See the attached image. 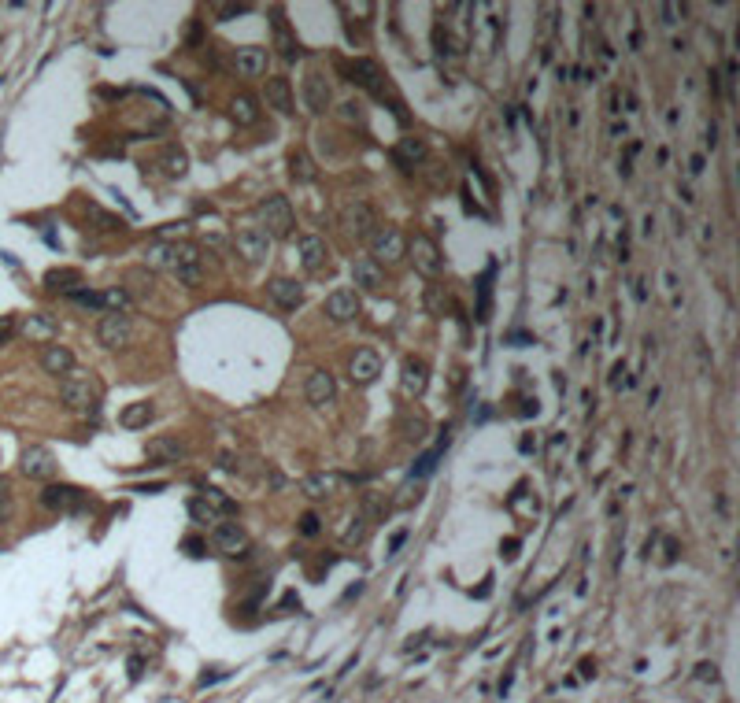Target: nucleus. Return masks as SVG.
<instances>
[{
  "label": "nucleus",
  "instance_id": "obj_1",
  "mask_svg": "<svg viewBox=\"0 0 740 703\" xmlns=\"http://www.w3.org/2000/svg\"><path fill=\"white\" fill-rule=\"evenodd\" d=\"M144 263L170 270L178 281L185 285H200L204 281V255L193 241H174V245H152L144 252Z\"/></svg>",
  "mask_w": 740,
  "mask_h": 703
},
{
  "label": "nucleus",
  "instance_id": "obj_2",
  "mask_svg": "<svg viewBox=\"0 0 740 703\" xmlns=\"http://www.w3.org/2000/svg\"><path fill=\"white\" fill-rule=\"evenodd\" d=\"M60 396L75 414H96V407H100V385L89 374H78V370H70L60 381Z\"/></svg>",
  "mask_w": 740,
  "mask_h": 703
},
{
  "label": "nucleus",
  "instance_id": "obj_3",
  "mask_svg": "<svg viewBox=\"0 0 740 703\" xmlns=\"http://www.w3.org/2000/svg\"><path fill=\"white\" fill-rule=\"evenodd\" d=\"M259 229H263L267 237H278L285 241L289 234H293V226H296V215H293V204H289V196H267V200H259Z\"/></svg>",
  "mask_w": 740,
  "mask_h": 703
},
{
  "label": "nucleus",
  "instance_id": "obj_4",
  "mask_svg": "<svg viewBox=\"0 0 740 703\" xmlns=\"http://www.w3.org/2000/svg\"><path fill=\"white\" fill-rule=\"evenodd\" d=\"M189 514L200 522V526H219V522H226L230 514H237V504L230 496H222L219 489H204L196 500H189Z\"/></svg>",
  "mask_w": 740,
  "mask_h": 703
},
{
  "label": "nucleus",
  "instance_id": "obj_5",
  "mask_svg": "<svg viewBox=\"0 0 740 703\" xmlns=\"http://www.w3.org/2000/svg\"><path fill=\"white\" fill-rule=\"evenodd\" d=\"M341 70L348 75V82L363 85V89L374 93L378 100H385V96H389V82H385L382 67L374 63V60H341Z\"/></svg>",
  "mask_w": 740,
  "mask_h": 703
},
{
  "label": "nucleus",
  "instance_id": "obj_6",
  "mask_svg": "<svg viewBox=\"0 0 740 703\" xmlns=\"http://www.w3.org/2000/svg\"><path fill=\"white\" fill-rule=\"evenodd\" d=\"M341 226L356 241H370L374 229H378V215H374V208L367 204V200H348V204L341 208Z\"/></svg>",
  "mask_w": 740,
  "mask_h": 703
},
{
  "label": "nucleus",
  "instance_id": "obj_7",
  "mask_svg": "<svg viewBox=\"0 0 740 703\" xmlns=\"http://www.w3.org/2000/svg\"><path fill=\"white\" fill-rule=\"evenodd\" d=\"M130 337H134V322H130L126 311H104L96 322V341L104 344V348H126Z\"/></svg>",
  "mask_w": 740,
  "mask_h": 703
},
{
  "label": "nucleus",
  "instance_id": "obj_8",
  "mask_svg": "<svg viewBox=\"0 0 740 703\" xmlns=\"http://www.w3.org/2000/svg\"><path fill=\"white\" fill-rule=\"evenodd\" d=\"M370 248H374L370 260L378 267L382 263H400L403 255H408V237H403L396 226H378L374 229V237H370Z\"/></svg>",
  "mask_w": 740,
  "mask_h": 703
},
{
  "label": "nucleus",
  "instance_id": "obj_9",
  "mask_svg": "<svg viewBox=\"0 0 740 703\" xmlns=\"http://www.w3.org/2000/svg\"><path fill=\"white\" fill-rule=\"evenodd\" d=\"M41 504H45L49 511H60V514H78L85 511V504H89V493L78 489V485H45V493H41Z\"/></svg>",
  "mask_w": 740,
  "mask_h": 703
},
{
  "label": "nucleus",
  "instance_id": "obj_10",
  "mask_svg": "<svg viewBox=\"0 0 740 703\" xmlns=\"http://www.w3.org/2000/svg\"><path fill=\"white\" fill-rule=\"evenodd\" d=\"M19 470H23L26 478L49 481V478H56V470H60V463H56V455L45 448V444H30V448L23 452V459H19Z\"/></svg>",
  "mask_w": 740,
  "mask_h": 703
},
{
  "label": "nucleus",
  "instance_id": "obj_11",
  "mask_svg": "<svg viewBox=\"0 0 740 703\" xmlns=\"http://www.w3.org/2000/svg\"><path fill=\"white\" fill-rule=\"evenodd\" d=\"M211 544H215V552H222V555H244L249 552V533H244V526L241 522H219L211 529Z\"/></svg>",
  "mask_w": 740,
  "mask_h": 703
},
{
  "label": "nucleus",
  "instance_id": "obj_12",
  "mask_svg": "<svg viewBox=\"0 0 740 703\" xmlns=\"http://www.w3.org/2000/svg\"><path fill=\"white\" fill-rule=\"evenodd\" d=\"M234 248H237V255H244V263H263L267 248H270V237L259 226H241L234 234Z\"/></svg>",
  "mask_w": 740,
  "mask_h": 703
},
{
  "label": "nucleus",
  "instance_id": "obj_13",
  "mask_svg": "<svg viewBox=\"0 0 740 703\" xmlns=\"http://www.w3.org/2000/svg\"><path fill=\"white\" fill-rule=\"evenodd\" d=\"M408 252H411V260H415V267L422 270V274H437V270L444 267V260H441V248L433 245V237H426V234H415L411 241H408Z\"/></svg>",
  "mask_w": 740,
  "mask_h": 703
},
{
  "label": "nucleus",
  "instance_id": "obj_14",
  "mask_svg": "<svg viewBox=\"0 0 740 703\" xmlns=\"http://www.w3.org/2000/svg\"><path fill=\"white\" fill-rule=\"evenodd\" d=\"M330 100H333V93H330L326 75L322 70H308V78H303V104H308V111L322 115L330 108Z\"/></svg>",
  "mask_w": 740,
  "mask_h": 703
},
{
  "label": "nucleus",
  "instance_id": "obj_15",
  "mask_svg": "<svg viewBox=\"0 0 740 703\" xmlns=\"http://www.w3.org/2000/svg\"><path fill=\"white\" fill-rule=\"evenodd\" d=\"M348 374H352L356 385H370L374 378L382 374V355L374 352V348H359L352 355V363H348Z\"/></svg>",
  "mask_w": 740,
  "mask_h": 703
},
{
  "label": "nucleus",
  "instance_id": "obj_16",
  "mask_svg": "<svg viewBox=\"0 0 740 703\" xmlns=\"http://www.w3.org/2000/svg\"><path fill=\"white\" fill-rule=\"evenodd\" d=\"M326 315L333 322H352L356 315H359V296L352 289H333L326 296Z\"/></svg>",
  "mask_w": 740,
  "mask_h": 703
},
{
  "label": "nucleus",
  "instance_id": "obj_17",
  "mask_svg": "<svg viewBox=\"0 0 740 703\" xmlns=\"http://www.w3.org/2000/svg\"><path fill=\"white\" fill-rule=\"evenodd\" d=\"M41 367H45V374L67 378L70 370H75V352L63 348V344H45V352H41Z\"/></svg>",
  "mask_w": 740,
  "mask_h": 703
},
{
  "label": "nucleus",
  "instance_id": "obj_18",
  "mask_svg": "<svg viewBox=\"0 0 740 703\" xmlns=\"http://www.w3.org/2000/svg\"><path fill=\"white\" fill-rule=\"evenodd\" d=\"M308 404L315 407H326L333 404V396H337V385H333V374L330 370H311V378H308Z\"/></svg>",
  "mask_w": 740,
  "mask_h": 703
},
{
  "label": "nucleus",
  "instance_id": "obj_19",
  "mask_svg": "<svg viewBox=\"0 0 740 703\" xmlns=\"http://www.w3.org/2000/svg\"><path fill=\"white\" fill-rule=\"evenodd\" d=\"M144 452H149V459H156V463H178V459L189 455V448H185L178 437H152L144 444Z\"/></svg>",
  "mask_w": 740,
  "mask_h": 703
},
{
  "label": "nucleus",
  "instance_id": "obj_20",
  "mask_svg": "<svg viewBox=\"0 0 740 703\" xmlns=\"http://www.w3.org/2000/svg\"><path fill=\"white\" fill-rule=\"evenodd\" d=\"M352 281L359 285V289H367V293H378L385 285V274H382V267L374 263L370 255H359V260L352 263Z\"/></svg>",
  "mask_w": 740,
  "mask_h": 703
},
{
  "label": "nucleus",
  "instance_id": "obj_21",
  "mask_svg": "<svg viewBox=\"0 0 740 703\" xmlns=\"http://www.w3.org/2000/svg\"><path fill=\"white\" fill-rule=\"evenodd\" d=\"M267 293H270L274 304L285 308V311H293V308L303 304V289H300V281H293V278H274L267 285Z\"/></svg>",
  "mask_w": 740,
  "mask_h": 703
},
{
  "label": "nucleus",
  "instance_id": "obj_22",
  "mask_svg": "<svg viewBox=\"0 0 740 703\" xmlns=\"http://www.w3.org/2000/svg\"><path fill=\"white\" fill-rule=\"evenodd\" d=\"M348 478H341V474H308L300 481V493L303 496H311V500H326V496H333L344 485Z\"/></svg>",
  "mask_w": 740,
  "mask_h": 703
},
{
  "label": "nucleus",
  "instance_id": "obj_23",
  "mask_svg": "<svg viewBox=\"0 0 740 703\" xmlns=\"http://www.w3.org/2000/svg\"><path fill=\"white\" fill-rule=\"evenodd\" d=\"M393 160H396L400 170H415L418 163H426V141L422 137H403L393 152Z\"/></svg>",
  "mask_w": 740,
  "mask_h": 703
},
{
  "label": "nucleus",
  "instance_id": "obj_24",
  "mask_svg": "<svg viewBox=\"0 0 740 703\" xmlns=\"http://www.w3.org/2000/svg\"><path fill=\"white\" fill-rule=\"evenodd\" d=\"M234 67L241 70L244 78H259V75L267 70V49H256V45L237 49V52H234Z\"/></svg>",
  "mask_w": 740,
  "mask_h": 703
},
{
  "label": "nucleus",
  "instance_id": "obj_25",
  "mask_svg": "<svg viewBox=\"0 0 740 703\" xmlns=\"http://www.w3.org/2000/svg\"><path fill=\"white\" fill-rule=\"evenodd\" d=\"M270 26H274V49H278L285 60H296L300 45H296V37H293V30H289V23H285L282 11H274V15H270Z\"/></svg>",
  "mask_w": 740,
  "mask_h": 703
},
{
  "label": "nucleus",
  "instance_id": "obj_26",
  "mask_svg": "<svg viewBox=\"0 0 740 703\" xmlns=\"http://www.w3.org/2000/svg\"><path fill=\"white\" fill-rule=\"evenodd\" d=\"M267 104L282 115H293V85H289V78H267Z\"/></svg>",
  "mask_w": 740,
  "mask_h": 703
},
{
  "label": "nucleus",
  "instance_id": "obj_27",
  "mask_svg": "<svg viewBox=\"0 0 740 703\" xmlns=\"http://www.w3.org/2000/svg\"><path fill=\"white\" fill-rule=\"evenodd\" d=\"M426 363L422 360H415V355H408L403 360V393L408 396H422L426 393Z\"/></svg>",
  "mask_w": 740,
  "mask_h": 703
},
{
  "label": "nucleus",
  "instance_id": "obj_28",
  "mask_svg": "<svg viewBox=\"0 0 740 703\" xmlns=\"http://www.w3.org/2000/svg\"><path fill=\"white\" fill-rule=\"evenodd\" d=\"M45 285L52 293H75L78 285H82V270H75V267H56V270H49L45 274Z\"/></svg>",
  "mask_w": 740,
  "mask_h": 703
},
{
  "label": "nucleus",
  "instance_id": "obj_29",
  "mask_svg": "<svg viewBox=\"0 0 740 703\" xmlns=\"http://www.w3.org/2000/svg\"><path fill=\"white\" fill-rule=\"evenodd\" d=\"M300 263L308 267V270H318V267H322V263H326V241L315 237V234L300 237Z\"/></svg>",
  "mask_w": 740,
  "mask_h": 703
},
{
  "label": "nucleus",
  "instance_id": "obj_30",
  "mask_svg": "<svg viewBox=\"0 0 740 703\" xmlns=\"http://www.w3.org/2000/svg\"><path fill=\"white\" fill-rule=\"evenodd\" d=\"M156 419V407L149 404V400H137V404H130L123 414H119V422L126 426V429H141V426H149Z\"/></svg>",
  "mask_w": 740,
  "mask_h": 703
},
{
  "label": "nucleus",
  "instance_id": "obj_31",
  "mask_svg": "<svg viewBox=\"0 0 740 703\" xmlns=\"http://www.w3.org/2000/svg\"><path fill=\"white\" fill-rule=\"evenodd\" d=\"M152 285H156V278H152V270L149 267H134V270H126V296H149L152 293Z\"/></svg>",
  "mask_w": 740,
  "mask_h": 703
},
{
  "label": "nucleus",
  "instance_id": "obj_32",
  "mask_svg": "<svg viewBox=\"0 0 740 703\" xmlns=\"http://www.w3.org/2000/svg\"><path fill=\"white\" fill-rule=\"evenodd\" d=\"M289 175H293V182H315L318 178V167H315V160L308 152H293L289 156Z\"/></svg>",
  "mask_w": 740,
  "mask_h": 703
},
{
  "label": "nucleus",
  "instance_id": "obj_33",
  "mask_svg": "<svg viewBox=\"0 0 740 703\" xmlns=\"http://www.w3.org/2000/svg\"><path fill=\"white\" fill-rule=\"evenodd\" d=\"M230 115H234L237 126H252V122L259 119V108H256V100H252L249 93H241V96L230 100Z\"/></svg>",
  "mask_w": 740,
  "mask_h": 703
},
{
  "label": "nucleus",
  "instance_id": "obj_34",
  "mask_svg": "<svg viewBox=\"0 0 740 703\" xmlns=\"http://www.w3.org/2000/svg\"><path fill=\"white\" fill-rule=\"evenodd\" d=\"M23 334L30 337V341H49V337H56V322L45 319V315H30L26 326H23Z\"/></svg>",
  "mask_w": 740,
  "mask_h": 703
},
{
  "label": "nucleus",
  "instance_id": "obj_35",
  "mask_svg": "<svg viewBox=\"0 0 740 703\" xmlns=\"http://www.w3.org/2000/svg\"><path fill=\"white\" fill-rule=\"evenodd\" d=\"M163 167H167L170 178H182L185 170H189V156H185L178 145H167V148H163Z\"/></svg>",
  "mask_w": 740,
  "mask_h": 703
},
{
  "label": "nucleus",
  "instance_id": "obj_36",
  "mask_svg": "<svg viewBox=\"0 0 740 703\" xmlns=\"http://www.w3.org/2000/svg\"><path fill=\"white\" fill-rule=\"evenodd\" d=\"M444 444H448V437L437 444L433 452H426V455H418V463L411 467V478H426V474H433V467H437V459H441V452H444Z\"/></svg>",
  "mask_w": 740,
  "mask_h": 703
},
{
  "label": "nucleus",
  "instance_id": "obj_37",
  "mask_svg": "<svg viewBox=\"0 0 740 703\" xmlns=\"http://www.w3.org/2000/svg\"><path fill=\"white\" fill-rule=\"evenodd\" d=\"M492 270L496 267H489V274L477 281V322H489V300H492Z\"/></svg>",
  "mask_w": 740,
  "mask_h": 703
},
{
  "label": "nucleus",
  "instance_id": "obj_38",
  "mask_svg": "<svg viewBox=\"0 0 740 703\" xmlns=\"http://www.w3.org/2000/svg\"><path fill=\"white\" fill-rule=\"evenodd\" d=\"M426 308L429 315H444V308H452V296L444 293V285H429L426 289Z\"/></svg>",
  "mask_w": 740,
  "mask_h": 703
},
{
  "label": "nucleus",
  "instance_id": "obj_39",
  "mask_svg": "<svg viewBox=\"0 0 740 703\" xmlns=\"http://www.w3.org/2000/svg\"><path fill=\"white\" fill-rule=\"evenodd\" d=\"M400 429H403V437H408V441H422L426 437V422L422 419H411V414H403V419H400Z\"/></svg>",
  "mask_w": 740,
  "mask_h": 703
},
{
  "label": "nucleus",
  "instance_id": "obj_40",
  "mask_svg": "<svg viewBox=\"0 0 740 703\" xmlns=\"http://www.w3.org/2000/svg\"><path fill=\"white\" fill-rule=\"evenodd\" d=\"M100 296H104V308H108V311H126V308H130V296L123 293V285H119V289L100 293Z\"/></svg>",
  "mask_w": 740,
  "mask_h": 703
},
{
  "label": "nucleus",
  "instance_id": "obj_41",
  "mask_svg": "<svg viewBox=\"0 0 740 703\" xmlns=\"http://www.w3.org/2000/svg\"><path fill=\"white\" fill-rule=\"evenodd\" d=\"M363 511H367V519H382V511H385L382 496L378 493H363Z\"/></svg>",
  "mask_w": 740,
  "mask_h": 703
},
{
  "label": "nucleus",
  "instance_id": "obj_42",
  "mask_svg": "<svg viewBox=\"0 0 740 703\" xmlns=\"http://www.w3.org/2000/svg\"><path fill=\"white\" fill-rule=\"evenodd\" d=\"M89 215L100 222V229H123V219H115V215H108V211H100L96 204H89Z\"/></svg>",
  "mask_w": 740,
  "mask_h": 703
},
{
  "label": "nucleus",
  "instance_id": "obj_43",
  "mask_svg": "<svg viewBox=\"0 0 740 703\" xmlns=\"http://www.w3.org/2000/svg\"><path fill=\"white\" fill-rule=\"evenodd\" d=\"M11 519V485L0 478V522Z\"/></svg>",
  "mask_w": 740,
  "mask_h": 703
},
{
  "label": "nucleus",
  "instance_id": "obj_44",
  "mask_svg": "<svg viewBox=\"0 0 740 703\" xmlns=\"http://www.w3.org/2000/svg\"><path fill=\"white\" fill-rule=\"evenodd\" d=\"M70 296H75L78 304H85V308H104V296H100V293H93V289H75Z\"/></svg>",
  "mask_w": 740,
  "mask_h": 703
},
{
  "label": "nucleus",
  "instance_id": "obj_45",
  "mask_svg": "<svg viewBox=\"0 0 740 703\" xmlns=\"http://www.w3.org/2000/svg\"><path fill=\"white\" fill-rule=\"evenodd\" d=\"M300 533H303V537H315V533H318V514H311V511L300 514Z\"/></svg>",
  "mask_w": 740,
  "mask_h": 703
},
{
  "label": "nucleus",
  "instance_id": "obj_46",
  "mask_svg": "<svg viewBox=\"0 0 740 703\" xmlns=\"http://www.w3.org/2000/svg\"><path fill=\"white\" fill-rule=\"evenodd\" d=\"M11 337H15V319H11V315H0V344H8Z\"/></svg>",
  "mask_w": 740,
  "mask_h": 703
},
{
  "label": "nucleus",
  "instance_id": "obj_47",
  "mask_svg": "<svg viewBox=\"0 0 740 703\" xmlns=\"http://www.w3.org/2000/svg\"><path fill=\"white\" fill-rule=\"evenodd\" d=\"M341 119H344V122H359V119H363V111H359V104H356V100H348V104H341Z\"/></svg>",
  "mask_w": 740,
  "mask_h": 703
},
{
  "label": "nucleus",
  "instance_id": "obj_48",
  "mask_svg": "<svg viewBox=\"0 0 740 703\" xmlns=\"http://www.w3.org/2000/svg\"><path fill=\"white\" fill-rule=\"evenodd\" d=\"M241 11H249V4H219V8H215V15L230 19V15H241Z\"/></svg>",
  "mask_w": 740,
  "mask_h": 703
},
{
  "label": "nucleus",
  "instance_id": "obj_49",
  "mask_svg": "<svg viewBox=\"0 0 740 703\" xmlns=\"http://www.w3.org/2000/svg\"><path fill=\"white\" fill-rule=\"evenodd\" d=\"M363 522H367V519H356V526H352V529H348V533H344V540H348V544L363 540V533H367V526H363Z\"/></svg>",
  "mask_w": 740,
  "mask_h": 703
},
{
  "label": "nucleus",
  "instance_id": "obj_50",
  "mask_svg": "<svg viewBox=\"0 0 740 703\" xmlns=\"http://www.w3.org/2000/svg\"><path fill=\"white\" fill-rule=\"evenodd\" d=\"M696 355H700V367H703V374H710V360H707V344L696 337Z\"/></svg>",
  "mask_w": 740,
  "mask_h": 703
},
{
  "label": "nucleus",
  "instance_id": "obj_51",
  "mask_svg": "<svg viewBox=\"0 0 740 703\" xmlns=\"http://www.w3.org/2000/svg\"><path fill=\"white\" fill-rule=\"evenodd\" d=\"M622 374H626V363H615L611 367V389H622V381H626Z\"/></svg>",
  "mask_w": 740,
  "mask_h": 703
},
{
  "label": "nucleus",
  "instance_id": "obj_52",
  "mask_svg": "<svg viewBox=\"0 0 740 703\" xmlns=\"http://www.w3.org/2000/svg\"><path fill=\"white\" fill-rule=\"evenodd\" d=\"M185 552H189V555H204V540L189 537V540H185Z\"/></svg>",
  "mask_w": 740,
  "mask_h": 703
},
{
  "label": "nucleus",
  "instance_id": "obj_53",
  "mask_svg": "<svg viewBox=\"0 0 740 703\" xmlns=\"http://www.w3.org/2000/svg\"><path fill=\"white\" fill-rule=\"evenodd\" d=\"M703 141H707V145H710V148H715V145H718V126H715V122H707V137H703Z\"/></svg>",
  "mask_w": 740,
  "mask_h": 703
},
{
  "label": "nucleus",
  "instance_id": "obj_54",
  "mask_svg": "<svg viewBox=\"0 0 740 703\" xmlns=\"http://www.w3.org/2000/svg\"><path fill=\"white\" fill-rule=\"evenodd\" d=\"M633 296L641 300V304H644V300H648V289H644V281H633Z\"/></svg>",
  "mask_w": 740,
  "mask_h": 703
},
{
  "label": "nucleus",
  "instance_id": "obj_55",
  "mask_svg": "<svg viewBox=\"0 0 740 703\" xmlns=\"http://www.w3.org/2000/svg\"><path fill=\"white\" fill-rule=\"evenodd\" d=\"M689 170H692V175H700V170H703V156H692V160H689Z\"/></svg>",
  "mask_w": 740,
  "mask_h": 703
},
{
  "label": "nucleus",
  "instance_id": "obj_56",
  "mask_svg": "<svg viewBox=\"0 0 740 703\" xmlns=\"http://www.w3.org/2000/svg\"><path fill=\"white\" fill-rule=\"evenodd\" d=\"M403 540H408V529H400V533L393 537V552H400V544H403Z\"/></svg>",
  "mask_w": 740,
  "mask_h": 703
}]
</instances>
